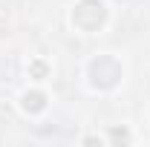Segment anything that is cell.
Returning <instances> with one entry per match:
<instances>
[{
  "instance_id": "obj_1",
  "label": "cell",
  "mask_w": 150,
  "mask_h": 147,
  "mask_svg": "<svg viewBox=\"0 0 150 147\" xmlns=\"http://www.w3.org/2000/svg\"><path fill=\"white\" fill-rule=\"evenodd\" d=\"M43 107V95H26V110H40Z\"/></svg>"
}]
</instances>
